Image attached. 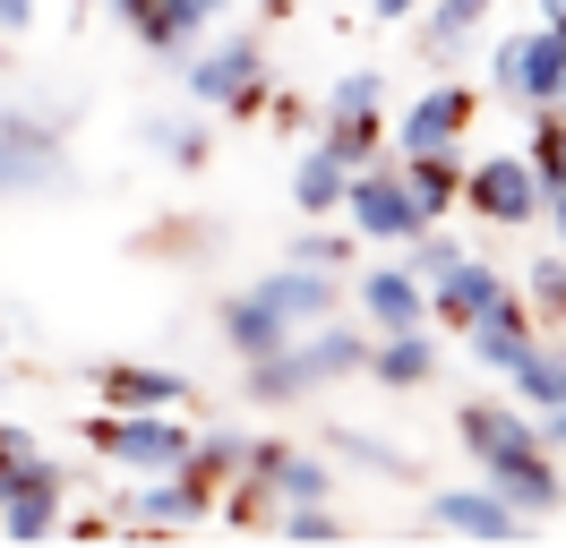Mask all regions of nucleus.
Instances as JSON below:
<instances>
[{
  "label": "nucleus",
  "mask_w": 566,
  "mask_h": 548,
  "mask_svg": "<svg viewBox=\"0 0 566 548\" xmlns=\"http://www.w3.org/2000/svg\"><path fill=\"white\" fill-rule=\"evenodd\" d=\"M429 0H369V18H387V27H403V18H421Z\"/></svg>",
  "instance_id": "nucleus-40"
},
{
  "label": "nucleus",
  "mask_w": 566,
  "mask_h": 548,
  "mask_svg": "<svg viewBox=\"0 0 566 548\" xmlns=\"http://www.w3.org/2000/svg\"><path fill=\"white\" fill-rule=\"evenodd\" d=\"M223 18V0H164V27H155V61H189L198 34Z\"/></svg>",
  "instance_id": "nucleus-28"
},
{
  "label": "nucleus",
  "mask_w": 566,
  "mask_h": 548,
  "mask_svg": "<svg viewBox=\"0 0 566 548\" xmlns=\"http://www.w3.org/2000/svg\"><path fill=\"white\" fill-rule=\"evenodd\" d=\"M463 342H472V360H481L490 377H515V360H524L532 342H541V317H532V308L506 292V301H490L481 317H472V326H463Z\"/></svg>",
  "instance_id": "nucleus-10"
},
{
  "label": "nucleus",
  "mask_w": 566,
  "mask_h": 548,
  "mask_svg": "<svg viewBox=\"0 0 566 548\" xmlns=\"http://www.w3.org/2000/svg\"><path fill=\"white\" fill-rule=\"evenodd\" d=\"M524 301H532V317L566 326V257H532V274H524Z\"/></svg>",
  "instance_id": "nucleus-33"
},
{
  "label": "nucleus",
  "mask_w": 566,
  "mask_h": 548,
  "mask_svg": "<svg viewBox=\"0 0 566 548\" xmlns=\"http://www.w3.org/2000/svg\"><path fill=\"white\" fill-rule=\"evenodd\" d=\"M463 205H472L481 223H497V232H524L549 198H541V171H532L524 155H490V164L463 171Z\"/></svg>",
  "instance_id": "nucleus-4"
},
{
  "label": "nucleus",
  "mask_w": 566,
  "mask_h": 548,
  "mask_svg": "<svg viewBox=\"0 0 566 548\" xmlns=\"http://www.w3.org/2000/svg\"><path fill=\"white\" fill-rule=\"evenodd\" d=\"M292 360H301L310 394H318V386H344V377L369 369V335H353V326L318 317V326H301V335H292Z\"/></svg>",
  "instance_id": "nucleus-16"
},
{
  "label": "nucleus",
  "mask_w": 566,
  "mask_h": 548,
  "mask_svg": "<svg viewBox=\"0 0 566 548\" xmlns=\"http://www.w3.org/2000/svg\"><path fill=\"white\" fill-rule=\"evenodd\" d=\"M344 214H353L360 240H412V232L429 223L421 198H412V180H403V171H387V164H360V171H353Z\"/></svg>",
  "instance_id": "nucleus-5"
},
{
  "label": "nucleus",
  "mask_w": 566,
  "mask_h": 548,
  "mask_svg": "<svg viewBox=\"0 0 566 548\" xmlns=\"http://www.w3.org/2000/svg\"><path fill=\"white\" fill-rule=\"evenodd\" d=\"M292 257L335 274V266H353V232H301V240H292Z\"/></svg>",
  "instance_id": "nucleus-37"
},
{
  "label": "nucleus",
  "mask_w": 566,
  "mask_h": 548,
  "mask_svg": "<svg viewBox=\"0 0 566 548\" xmlns=\"http://www.w3.org/2000/svg\"><path fill=\"white\" fill-rule=\"evenodd\" d=\"M95 394H104L112 411H180L189 403V377L180 369H146V360H95Z\"/></svg>",
  "instance_id": "nucleus-12"
},
{
  "label": "nucleus",
  "mask_w": 566,
  "mask_h": 548,
  "mask_svg": "<svg viewBox=\"0 0 566 548\" xmlns=\"http://www.w3.org/2000/svg\"><path fill=\"white\" fill-rule=\"evenodd\" d=\"M558 77H566V27H541L532 34H506V43H490V86L506 103H524V112H541V103H558Z\"/></svg>",
  "instance_id": "nucleus-3"
},
{
  "label": "nucleus",
  "mask_w": 566,
  "mask_h": 548,
  "mask_svg": "<svg viewBox=\"0 0 566 548\" xmlns=\"http://www.w3.org/2000/svg\"><path fill=\"white\" fill-rule=\"evenodd\" d=\"M138 137H146V146H155L172 171H207V155H214V129H198L189 112H146Z\"/></svg>",
  "instance_id": "nucleus-25"
},
{
  "label": "nucleus",
  "mask_w": 566,
  "mask_h": 548,
  "mask_svg": "<svg viewBox=\"0 0 566 548\" xmlns=\"http://www.w3.org/2000/svg\"><path fill=\"white\" fill-rule=\"evenodd\" d=\"M61 506H70V472L35 454L27 479L0 497V540H52V531H61Z\"/></svg>",
  "instance_id": "nucleus-8"
},
{
  "label": "nucleus",
  "mask_w": 566,
  "mask_h": 548,
  "mask_svg": "<svg viewBox=\"0 0 566 548\" xmlns=\"http://www.w3.org/2000/svg\"><path fill=\"white\" fill-rule=\"evenodd\" d=\"M249 292L275 308L283 326H318V317H335V274H326V266H301V257H283L275 274H258Z\"/></svg>",
  "instance_id": "nucleus-14"
},
{
  "label": "nucleus",
  "mask_w": 566,
  "mask_h": 548,
  "mask_svg": "<svg viewBox=\"0 0 566 548\" xmlns=\"http://www.w3.org/2000/svg\"><path fill=\"white\" fill-rule=\"evenodd\" d=\"M18 454H35V438H27L18 420H0V463H18Z\"/></svg>",
  "instance_id": "nucleus-39"
},
{
  "label": "nucleus",
  "mask_w": 566,
  "mask_h": 548,
  "mask_svg": "<svg viewBox=\"0 0 566 548\" xmlns=\"http://www.w3.org/2000/svg\"><path fill=\"white\" fill-rule=\"evenodd\" d=\"M429 523H438V531H463V540H515V531H524V514L506 506L490 479H481V488H438V497H429Z\"/></svg>",
  "instance_id": "nucleus-17"
},
{
  "label": "nucleus",
  "mask_w": 566,
  "mask_h": 548,
  "mask_svg": "<svg viewBox=\"0 0 566 548\" xmlns=\"http://www.w3.org/2000/svg\"><path fill=\"white\" fill-rule=\"evenodd\" d=\"M463 129H472V86H455V77H438V86H421V95H412V112L395 120V155H429V146H463Z\"/></svg>",
  "instance_id": "nucleus-6"
},
{
  "label": "nucleus",
  "mask_w": 566,
  "mask_h": 548,
  "mask_svg": "<svg viewBox=\"0 0 566 548\" xmlns=\"http://www.w3.org/2000/svg\"><path fill=\"white\" fill-rule=\"evenodd\" d=\"M481 479H490V488H497L515 514H524V523H532V514H558V497H566V479L549 472V445H541V438L490 454V463H481Z\"/></svg>",
  "instance_id": "nucleus-7"
},
{
  "label": "nucleus",
  "mask_w": 566,
  "mask_h": 548,
  "mask_svg": "<svg viewBox=\"0 0 566 548\" xmlns=\"http://www.w3.org/2000/svg\"><path fill=\"white\" fill-rule=\"evenodd\" d=\"M506 292H515V283H506L490 257H472V249H463L455 266L429 283V317H438V326H472V317H481L490 301H506Z\"/></svg>",
  "instance_id": "nucleus-13"
},
{
  "label": "nucleus",
  "mask_w": 566,
  "mask_h": 548,
  "mask_svg": "<svg viewBox=\"0 0 566 548\" xmlns=\"http://www.w3.org/2000/svg\"><path fill=\"white\" fill-rule=\"evenodd\" d=\"M378 103H387V77H378L369 61H360V68H344V77L326 86V112H378Z\"/></svg>",
  "instance_id": "nucleus-34"
},
{
  "label": "nucleus",
  "mask_w": 566,
  "mask_h": 548,
  "mask_svg": "<svg viewBox=\"0 0 566 548\" xmlns=\"http://www.w3.org/2000/svg\"><path fill=\"white\" fill-rule=\"evenodd\" d=\"M275 531H283V540H301V548H326V540H344V523H335L326 506H283V514H275Z\"/></svg>",
  "instance_id": "nucleus-35"
},
{
  "label": "nucleus",
  "mask_w": 566,
  "mask_h": 548,
  "mask_svg": "<svg viewBox=\"0 0 566 548\" xmlns=\"http://www.w3.org/2000/svg\"><path fill=\"white\" fill-rule=\"evenodd\" d=\"M455 438L472 463H490V454H506V445H532L541 438V420H524L515 403H463L455 411Z\"/></svg>",
  "instance_id": "nucleus-20"
},
{
  "label": "nucleus",
  "mask_w": 566,
  "mask_h": 548,
  "mask_svg": "<svg viewBox=\"0 0 566 548\" xmlns=\"http://www.w3.org/2000/svg\"><path fill=\"white\" fill-rule=\"evenodd\" d=\"M35 27V0H0V34H27Z\"/></svg>",
  "instance_id": "nucleus-38"
},
{
  "label": "nucleus",
  "mask_w": 566,
  "mask_h": 548,
  "mask_svg": "<svg viewBox=\"0 0 566 548\" xmlns=\"http://www.w3.org/2000/svg\"><path fill=\"white\" fill-rule=\"evenodd\" d=\"M344 189H353V164H344L335 146H310V155L292 164V205H301V214H335Z\"/></svg>",
  "instance_id": "nucleus-24"
},
{
  "label": "nucleus",
  "mask_w": 566,
  "mask_h": 548,
  "mask_svg": "<svg viewBox=\"0 0 566 548\" xmlns=\"http://www.w3.org/2000/svg\"><path fill=\"white\" fill-rule=\"evenodd\" d=\"M455 257H463V240H455V232H438V223H421V232L403 240V266L421 274V283H438V274L455 266Z\"/></svg>",
  "instance_id": "nucleus-32"
},
{
  "label": "nucleus",
  "mask_w": 566,
  "mask_h": 548,
  "mask_svg": "<svg viewBox=\"0 0 566 548\" xmlns=\"http://www.w3.org/2000/svg\"><path fill=\"white\" fill-rule=\"evenodd\" d=\"M0 164H9V198L18 189H52L61 180V137L27 120V112H0Z\"/></svg>",
  "instance_id": "nucleus-18"
},
{
  "label": "nucleus",
  "mask_w": 566,
  "mask_h": 548,
  "mask_svg": "<svg viewBox=\"0 0 566 548\" xmlns=\"http://www.w3.org/2000/svg\"><path fill=\"white\" fill-rule=\"evenodd\" d=\"M490 9H497V0H429V9H421V52H429V61H463Z\"/></svg>",
  "instance_id": "nucleus-22"
},
{
  "label": "nucleus",
  "mask_w": 566,
  "mask_h": 548,
  "mask_svg": "<svg viewBox=\"0 0 566 548\" xmlns=\"http://www.w3.org/2000/svg\"><path fill=\"white\" fill-rule=\"evenodd\" d=\"M524 164L541 171V198H566V112H558V103H541V112H532Z\"/></svg>",
  "instance_id": "nucleus-27"
},
{
  "label": "nucleus",
  "mask_w": 566,
  "mask_h": 548,
  "mask_svg": "<svg viewBox=\"0 0 566 548\" xmlns=\"http://www.w3.org/2000/svg\"><path fill=\"white\" fill-rule=\"evenodd\" d=\"M515 394L541 403V411H566V342L558 335H541L524 360H515Z\"/></svg>",
  "instance_id": "nucleus-26"
},
{
  "label": "nucleus",
  "mask_w": 566,
  "mask_h": 548,
  "mask_svg": "<svg viewBox=\"0 0 566 548\" xmlns=\"http://www.w3.org/2000/svg\"><path fill=\"white\" fill-rule=\"evenodd\" d=\"M112 9V27L129 34V43H146V52H155V27H164V0H104Z\"/></svg>",
  "instance_id": "nucleus-36"
},
{
  "label": "nucleus",
  "mask_w": 566,
  "mask_h": 548,
  "mask_svg": "<svg viewBox=\"0 0 566 548\" xmlns=\"http://www.w3.org/2000/svg\"><path fill=\"white\" fill-rule=\"evenodd\" d=\"M249 479H266L275 488V506H326L335 497V472H326V454H301V445H258L249 438Z\"/></svg>",
  "instance_id": "nucleus-9"
},
{
  "label": "nucleus",
  "mask_w": 566,
  "mask_h": 548,
  "mask_svg": "<svg viewBox=\"0 0 566 548\" xmlns=\"http://www.w3.org/2000/svg\"><path fill=\"white\" fill-rule=\"evenodd\" d=\"M258 9H266V18H283V9H292V0H258Z\"/></svg>",
  "instance_id": "nucleus-44"
},
{
  "label": "nucleus",
  "mask_w": 566,
  "mask_h": 548,
  "mask_svg": "<svg viewBox=\"0 0 566 548\" xmlns=\"http://www.w3.org/2000/svg\"><path fill=\"white\" fill-rule=\"evenodd\" d=\"M541 18H549V27H566V0H541Z\"/></svg>",
  "instance_id": "nucleus-42"
},
{
  "label": "nucleus",
  "mask_w": 566,
  "mask_h": 548,
  "mask_svg": "<svg viewBox=\"0 0 566 548\" xmlns=\"http://www.w3.org/2000/svg\"><path fill=\"white\" fill-rule=\"evenodd\" d=\"M318 146H335V155H344V164H378V155H387V120H378V112H326V137Z\"/></svg>",
  "instance_id": "nucleus-29"
},
{
  "label": "nucleus",
  "mask_w": 566,
  "mask_h": 548,
  "mask_svg": "<svg viewBox=\"0 0 566 548\" xmlns=\"http://www.w3.org/2000/svg\"><path fill=\"white\" fill-rule=\"evenodd\" d=\"M241 463H249V438H241V429H207V438L189 445V463H180V472L207 479V488H223V479H241Z\"/></svg>",
  "instance_id": "nucleus-30"
},
{
  "label": "nucleus",
  "mask_w": 566,
  "mask_h": 548,
  "mask_svg": "<svg viewBox=\"0 0 566 548\" xmlns=\"http://www.w3.org/2000/svg\"><path fill=\"white\" fill-rule=\"evenodd\" d=\"M353 308L378 326V335H395V326H429V283L412 266H369V274H360V292H353Z\"/></svg>",
  "instance_id": "nucleus-15"
},
{
  "label": "nucleus",
  "mask_w": 566,
  "mask_h": 548,
  "mask_svg": "<svg viewBox=\"0 0 566 548\" xmlns=\"http://www.w3.org/2000/svg\"><path fill=\"white\" fill-rule=\"evenodd\" d=\"M86 445H104L112 463H120V472H180V463H189V420H180V411H95V420H86Z\"/></svg>",
  "instance_id": "nucleus-2"
},
{
  "label": "nucleus",
  "mask_w": 566,
  "mask_h": 548,
  "mask_svg": "<svg viewBox=\"0 0 566 548\" xmlns=\"http://www.w3.org/2000/svg\"><path fill=\"white\" fill-rule=\"evenodd\" d=\"M541 445H549V454H566V411H541Z\"/></svg>",
  "instance_id": "nucleus-41"
},
{
  "label": "nucleus",
  "mask_w": 566,
  "mask_h": 548,
  "mask_svg": "<svg viewBox=\"0 0 566 548\" xmlns=\"http://www.w3.org/2000/svg\"><path fill=\"white\" fill-rule=\"evenodd\" d=\"M326 445L344 454V463H360V472H378V479H412V454L387 438H360V429H326Z\"/></svg>",
  "instance_id": "nucleus-31"
},
{
  "label": "nucleus",
  "mask_w": 566,
  "mask_h": 548,
  "mask_svg": "<svg viewBox=\"0 0 566 548\" xmlns=\"http://www.w3.org/2000/svg\"><path fill=\"white\" fill-rule=\"evenodd\" d=\"M549 214H558V240H566V198H549Z\"/></svg>",
  "instance_id": "nucleus-43"
},
{
  "label": "nucleus",
  "mask_w": 566,
  "mask_h": 548,
  "mask_svg": "<svg viewBox=\"0 0 566 548\" xmlns=\"http://www.w3.org/2000/svg\"><path fill=\"white\" fill-rule=\"evenodd\" d=\"M0 198H9V164H0Z\"/></svg>",
  "instance_id": "nucleus-45"
},
{
  "label": "nucleus",
  "mask_w": 566,
  "mask_h": 548,
  "mask_svg": "<svg viewBox=\"0 0 566 548\" xmlns=\"http://www.w3.org/2000/svg\"><path fill=\"white\" fill-rule=\"evenodd\" d=\"M463 155L455 146H429V155H403V180H412V198H421V214L429 223H438V214H447V205H463Z\"/></svg>",
  "instance_id": "nucleus-23"
},
{
  "label": "nucleus",
  "mask_w": 566,
  "mask_h": 548,
  "mask_svg": "<svg viewBox=\"0 0 566 548\" xmlns=\"http://www.w3.org/2000/svg\"><path fill=\"white\" fill-rule=\"evenodd\" d=\"M214 326H223V342H232L241 360H266V351H283V342L301 335V326H283V317H275V308H266V301H258V292H232Z\"/></svg>",
  "instance_id": "nucleus-21"
},
{
  "label": "nucleus",
  "mask_w": 566,
  "mask_h": 548,
  "mask_svg": "<svg viewBox=\"0 0 566 548\" xmlns=\"http://www.w3.org/2000/svg\"><path fill=\"white\" fill-rule=\"evenodd\" d=\"M558 112H566V77H558Z\"/></svg>",
  "instance_id": "nucleus-46"
},
{
  "label": "nucleus",
  "mask_w": 566,
  "mask_h": 548,
  "mask_svg": "<svg viewBox=\"0 0 566 548\" xmlns=\"http://www.w3.org/2000/svg\"><path fill=\"white\" fill-rule=\"evenodd\" d=\"M120 514H129V523H155V531H198V523H214V488L189 479V472H155L138 497H120Z\"/></svg>",
  "instance_id": "nucleus-11"
},
{
  "label": "nucleus",
  "mask_w": 566,
  "mask_h": 548,
  "mask_svg": "<svg viewBox=\"0 0 566 548\" xmlns=\"http://www.w3.org/2000/svg\"><path fill=\"white\" fill-rule=\"evenodd\" d=\"M180 77H189V103H207L223 120L266 112V43L258 34H214L198 61H180Z\"/></svg>",
  "instance_id": "nucleus-1"
},
{
  "label": "nucleus",
  "mask_w": 566,
  "mask_h": 548,
  "mask_svg": "<svg viewBox=\"0 0 566 548\" xmlns=\"http://www.w3.org/2000/svg\"><path fill=\"white\" fill-rule=\"evenodd\" d=\"M369 377L395 386V394L429 386V377H438V342H429V326H395V335H378V342H369Z\"/></svg>",
  "instance_id": "nucleus-19"
}]
</instances>
